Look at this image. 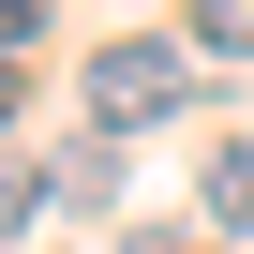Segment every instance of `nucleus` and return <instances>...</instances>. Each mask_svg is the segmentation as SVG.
Here are the masks:
<instances>
[{"mask_svg":"<svg viewBox=\"0 0 254 254\" xmlns=\"http://www.w3.org/2000/svg\"><path fill=\"white\" fill-rule=\"evenodd\" d=\"M194 45L209 60H254V0H194Z\"/></svg>","mask_w":254,"mask_h":254,"instance_id":"nucleus-3","label":"nucleus"},{"mask_svg":"<svg viewBox=\"0 0 254 254\" xmlns=\"http://www.w3.org/2000/svg\"><path fill=\"white\" fill-rule=\"evenodd\" d=\"M30 45H45V0H0V75H15Z\"/></svg>","mask_w":254,"mask_h":254,"instance_id":"nucleus-4","label":"nucleus"},{"mask_svg":"<svg viewBox=\"0 0 254 254\" xmlns=\"http://www.w3.org/2000/svg\"><path fill=\"white\" fill-rule=\"evenodd\" d=\"M180 105H194V45H165V30L90 45V135H165Z\"/></svg>","mask_w":254,"mask_h":254,"instance_id":"nucleus-1","label":"nucleus"},{"mask_svg":"<svg viewBox=\"0 0 254 254\" xmlns=\"http://www.w3.org/2000/svg\"><path fill=\"white\" fill-rule=\"evenodd\" d=\"M209 224H239V239H254V135H224V150H209Z\"/></svg>","mask_w":254,"mask_h":254,"instance_id":"nucleus-2","label":"nucleus"}]
</instances>
